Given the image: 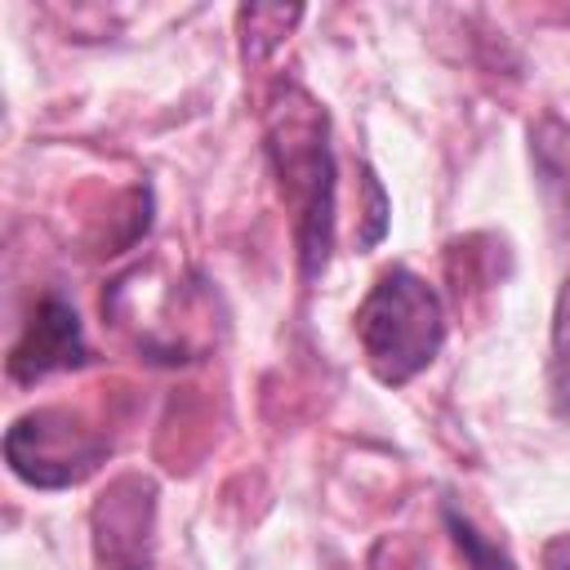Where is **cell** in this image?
I'll return each mask as SVG.
<instances>
[{
    "instance_id": "1",
    "label": "cell",
    "mask_w": 570,
    "mask_h": 570,
    "mask_svg": "<svg viewBox=\"0 0 570 570\" xmlns=\"http://www.w3.org/2000/svg\"><path fill=\"white\" fill-rule=\"evenodd\" d=\"M267 160L281 187V200L294 223V245H298V272L303 281H316L330 263L334 249V191H338V169H334V147H330V116L325 107L298 89L285 85L276 102L267 107Z\"/></svg>"
},
{
    "instance_id": "2",
    "label": "cell",
    "mask_w": 570,
    "mask_h": 570,
    "mask_svg": "<svg viewBox=\"0 0 570 570\" xmlns=\"http://www.w3.org/2000/svg\"><path fill=\"white\" fill-rule=\"evenodd\" d=\"M356 338L379 383L401 387L445 347L441 294L410 267H387L356 307Z\"/></svg>"
},
{
    "instance_id": "3",
    "label": "cell",
    "mask_w": 570,
    "mask_h": 570,
    "mask_svg": "<svg viewBox=\"0 0 570 570\" xmlns=\"http://www.w3.org/2000/svg\"><path fill=\"white\" fill-rule=\"evenodd\" d=\"M111 454V441L62 405L27 410L4 432V463L31 490H71Z\"/></svg>"
},
{
    "instance_id": "4",
    "label": "cell",
    "mask_w": 570,
    "mask_h": 570,
    "mask_svg": "<svg viewBox=\"0 0 570 570\" xmlns=\"http://www.w3.org/2000/svg\"><path fill=\"white\" fill-rule=\"evenodd\" d=\"M151 517L156 485L142 476H120L94 503V552L102 570H151Z\"/></svg>"
},
{
    "instance_id": "5",
    "label": "cell",
    "mask_w": 570,
    "mask_h": 570,
    "mask_svg": "<svg viewBox=\"0 0 570 570\" xmlns=\"http://www.w3.org/2000/svg\"><path fill=\"white\" fill-rule=\"evenodd\" d=\"M89 365V343L76 307L62 294H40L31 307L18 343L9 347V379L13 383H36L58 370H80Z\"/></svg>"
},
{
    "instance_id": "6",
    "label": "cell",
    "mask_w": 570,
    "mask_h": 570,
    "mask_svg": "<svg viewBox=\"0 0 570 570\" xmlns=\"http://www.w3.org/2000/svg\"><path fill=\"white\" fill-rule=\"evenodd\" d=\"M530 165L548 223L570 245V125L561 116H539L530 125Z\"/></svg>"
},
{
    "instance_id": "7",
    "label": "cell",
    "mask_w": 570,
    "mask_h": 570,
    "mask_svg": "<svg viewBox=\"0 0 570 570\" xmlns=\"http://www.w3.org/2000/svg\"><path fill=\"white\" fill-rule=\"evenodd\" d=\"M548 401L561 419H570V276L552 303V334H548Z\"/></svg>"
},
{
    "instance_id": "8",
    "label": "cell",
    "mask_w": 570,
    "mask_h": 570,
    "mask_svg": "<svg viewBox=\"0 0 570 570\" xmlns=\"http://www.w3.org/2000/svg\"><path fill=\"white\" fill-rule=\"evenodd\" d=\"M303 18V9H267V4H249L236 13L240 31H245V62H263L285 36L289 27Z\"/></svg>"
},
{
    "instance_id": "9",
    "label": "cell",
    "mask_w": 570,
    "mask_h": 570,
    "mask_svg": "<svg viewBox=\"0 0 570 570\" xmlns=\"http://www.w3.org/2000/svg\"><path fill=\"white\" fill-rule=\"evenodd\" d=\"M441 521H445L454 548L463 552V561H468L472 570H517V561H512L494 539H485V534L476 530V521L463 517L454 503H441Z\"/></svg>"
},
{
    "instance_id": "10",
    "label": "cell",
    "mask_w": 570,
    "mask_h": 570,
    "mask_svg": "<svg viewBox=\"0 0 570 570\" xmlns=\"http://www.w3.org/2000/svg\"><path fill=\"white\" fill-rule=\"evenodd\" d=\"M361 174H365V196H370V209H365L370 227H365L361 245L370 249V245H379V240H383V232H387V196H383V187H379V178H374V169H370V165H365Z\"/></svg>"
},
{
    "instance_id": "11",
    "label": "cell",
    "mask_w": 570,
    "mask_h": 570,
    "mask_svg": "<svg viewBox=\"0 0 570 570\" xmlns=\"http://www.w3.org/2000/svg\"><path fill=\"white\" fill-rule=\"evenodd\" d=\"M543 570H570V534L543 543Z\"/></svg>"
}]
</instances>
